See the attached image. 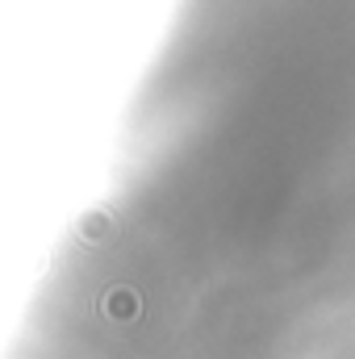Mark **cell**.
I'll use <instances>...</instances> for the list:
<instances>
[{"mask_svg":"<svg viewBox=\"0 0 355 359\" xmlns=\"http://www.w3.org/2000/svg\"><path fill=\"white\" fill-rule=\"evenodd\" d=\"M21 343L355 355V0H180Z\"/></svg>","mask_w":355,"mask_h":359,"instance_id":"6da1fadb","label":"cell"}]
</instances>
